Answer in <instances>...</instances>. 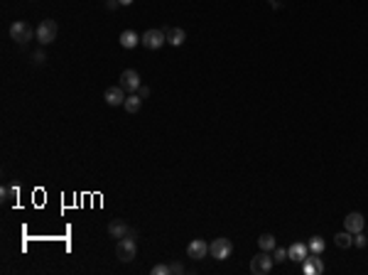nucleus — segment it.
<instances>
[{"mask_svg":"<svg viewBox=\"0 0 368 275\" xmlns=\"http://www.w3.org/2000/svg\"><path fill=\"white\" fill-rule=\"evenodd\" d=\"M35 35H37V30H32V25L25 22V20H15V22L10 25V37H13L18 44H27Z\"/></svg>","mask_w":368,"mask_h":275,"instance_id":"nucleus-1","label":"nucleus"},{"mask_svg":"<svg viewBox=\"0 0 368 275\" xmlns=\"http://www.w3.org/2000/svg\"><path fill=\"white\" fill-rule=\"evenodd\" d=\"M115 256L120 263H130L133 258L138 256V246H135V239L133 236H126V239H118V246H115Z\"/></svg>","mask_w":368,"mask_h":275,"instance_id":"nucleus-2","label":"nucleus"},{"mask_svg":"<svg viewBox=\"0 0 368 275\" xmlns=\"http://www.w3.org/2000/svg\"><path fill=\"white\" fill-rule=\"evenodd\" d=\"M56 32H59V27H56L54 20H42L39 25H37V42L39 44H52L56 39Z\"/></svg>","mask_w":368,"mask_h":275,"instance_id":"nucleus-3","label":"nucleus"},{"mask_svg":"<svg viewBox=\"0 0 368 275\" xmlns=\"http://www.w3.org/2000/svg\"><path fill=\"white\" fill-rule=\"evenodd\" d=\"M273 265H275V260H273V253H268V251H260L258 256H253L251 260V273L256 275H265L273 270Z\"/></svg>","mask_w":368,"mask_h":275,"instance_id":"nucleus-4","label":"nucleus"},{"mask_svg":"<svg viewBox=\"0 0 368 275\" xmlns=\"http://www.w3.org/2000/svg\"><path fill=\"white\" fill-rule=\"evenodd\" d=\"M209 253L216 258V260H226V258L233 253V243L228 239H216L209 243Z\"/></svg>","mask_w":368,"mask_h":275,"instance_id":"nucleus-5","label":"nucleus"},{"mask_svg":"<svg viewBox=\"0 0 368 275\" xmlns=\"http://www.w3.org/2000/svg\"><path fill=\"white\" fill-rule=\"evenodd\" d=\"M165 42H167L165 30H147L145 35H143V39H140V44L147 47V49H160Z\"/></svg>","mask_w":368,"mask_h":275,"instance_id":"nucleus-6","label":"nucleus"},{"mask_svg":"<svg viewBox=\"0 0 368 275\" xmlns=\"http://www.w3.org/2000/svg\"><path fill=\"white\" fill-rule=\"evenodd\" d=\"M120 86H123L128 93H138V89L143 86L140 74L135 72V69H126V72L120 74Z\"/></svg>","mask_w":368,"mask_h":275,"instance_id":"nucleus-7","label":"nucleus"},{"mask_svg":"<svg viewBox=\"0 0 368 275\" xmlns=\"http://www.w3.org/2000/svg\"><path fill=\"white\" fill-rule=\"evenodd\" d=\"M302 270L307 275H322L324 273V260H322V253H310V256L302 260Z\"/></svg>","mask_w":368,"mask_h":275,"instance_id":"nucleus-8","label":"nucleus"},{"mask_svg":"<svg viewBox=\"0 0 368 275\" xmlns=\"http://www.w3.org/2000/svg\"><path fill=\"white\" fill-rule=\"evenodd\" d=\"M363 226H366V216H363L361 211H349V214L344 216V229L351 231V234L363 231Z\"/></svg>","mask_w":368,"mask_h":275,"instance_id":"nucleus-9","label":"nucleus"},{"mask_svg":"<svg viewBox=\"0 0 368 275\" xmlns=\"http://www.w3.org/2000/svg\"><path fill=\"white\" fill-rule=\"evenodd\" d=\"M103 101L108 103V106H123L126 103V89L118 84V86H110V89H106V93H103Z\"/></svg>","mask_w":368,"mask_h":275,"instance_id":"nucleus-10","label":"nucleus"},{"mask_svg":"<svg viewBox=\"0 0 368 275\" xmlns=\"http://www.w3.org/2000/svg\"><path fill=\"white\" fill-rule=\"evenodd\" d=\"M108 234L113 236V239H126V236H133V239H135V231L130 229L126 221H120V219L110 221V224H108Z\"/></svg>","mask_w":368,"mask_h":275,"instance_id":"nucleus-11","label":"nucleus"},{"mask_svg":"<svg viewBox=\"0 0 368 275\" xmlns=\"http://www.w3.org/2000/svg\"><path fill=\"white\" fill-rule=\"evenodd\" d=\"M187 256L194 258V260H202V258H206V256H209V243H206L204 239L192 241V243L187 246Z\"/></svg>","mask_w":368,"mask_h":275,"instance_id":"nucleus-12","label":"nucleus"},{"mask_svg":"<svg viewBox=\"0 0 368 275\" xmlns=\"http://www.w3.org/2000/svg\"><path fill=\"white\" fill-rule=\"evenodd\" d=\"M287 253H290V260H294V263H302L304 258L310 256V246H307V243H302V241H294L292 246L287 248Z\"/></svg>","mask_w":368,"mask_h":275,"instance_id":"nucleus-13","label":"nucleus"},{"mask_svg":"<svg viewBox=\"0 0 368 275\" xmlns=\"http://www.w3.org/2000/svg\"><path fill=\"white\" fill-rule=\"evenodd\" d=\"M140 39H143V37L138 35L135 30H126V32H120V37H118L120 47H126V49H135V47L140 44Z\"/></svg>","mask_w":368,"mask_h":275,"instance_id":"nucleus-14","label":"nucleus"},{"mask_svg":"<svg viewBox=\"0 0 368 275\" xmlns=\"http://www.w3.org/2000/svg\"><path fill=\"white\" fill-rule=\"evenodd\" d=\"M165 35H167V44H172V47H182L184 39H187V32L182 27H169Z\"/></svg>","mask_w":368,"mask_h":275,"instance_id":"nucleus-15","label":"nucleus"},{"mask_svg":"<svg viewBox=\"0 0 368 275\" xmlns=\"http://www.w3.org/2000/svg\"><path fill=\"white\" fill-rule=\"evenodd\" d=\"M143 106V96L140 93H128L126 96V103H123V108L128 111V113H138Z\"/></svg>","mask_w":368,"mask_h":275,"instance_id":"nucleus-16","label":"nucleus"},{"mask_svg":"<svg viewBox=\"0 0 368 275\" xmlns=\"http://www.w3.org/2000/svg\"><path fill=\"white\" fill-rule=\"evenodd\" d=\"M258 246H260V251H268V253H273L277 246V241L273 234H263L260 239H258Z\"/></svg>","mask_w":368,"mask_h":275,"instance_id":"nucleus-17","label":"nucleus"},{"mask_svg":"<svg viewBox=\"0 0 368 275\" xmlns=\"http://www.w3.org/2000/svg\"><path fill=\"white\" fill-rule=\"evenodd\" d=\"M334 243H336L339 248H351V246H353V236H351V231H341V234H336V236H334Z\"/></svg>","mask_w":368,"mask_h":275,"instance_id":"nucleus-18","label":"nucleus"},{"mask_svg":"<svg viewBox=\"0 0 368 275\" xmlns=\"http://www.w3.org/2000/svg\"><path fill=\"white\" fill-rule=\"evenodd\" d=\"M15 197H18V187H8V184H5V187L0 189V199H3V204H10Z\"/></svg>","mask_w":368,"mask_h":275,"instance_id":"nucleus-19","label":"nucleus"},{"mask_svg":"<svg viewBox=\"0 0 368 275\" xmlns=\"http://www.w3.org/2000/svg\"><path fill=\"white\" fill-rule=\"evenodd\" d=\"M307 246H310V253H324V246H327V243H324L322 236H312Z\"/></svg>","mask_w":368,"mask_h":275,"instance_id":"nucleus-20","label":"nucleus"},{"mask_svg":"<svg viewBox=\"0 0 368 275\" xmlns=\"http://www.w3.org/2000/svg\"><path fill=\"white\" fill-rule=\"evenodd\" d=\"M287 258H290L287 248H277V246H275V251H273V260H275V263H285Z\"/></svg>","mask_w":368,"mask_h":275,"instance_id":"nucleus-21","label":"nucleus"},{"mask_svg":"<svg viewBox=\"0 0 368 275\" xmlns=\"http://www.w3.org/2000/svg\"><path fill=\"white\" fill-rule=\"evenodd\" d=\"M353 246H358V248H366L368 246V236L363 234V231H358V234L353 236Z\"/></svg>","mask_w":368,"mask_h":275,"instance_id":"nucleus-22","label":"nucleus"},{"mask_svg":"<svg viewBox=\"0 0 368 275\" xmlns=\"http://www.w3.org/2000/svg\"><path fill=\"white\" fill-rule=\"evenodd\" d=\"M150 273H152V275H172V268H169V265H165V263H160V265H155Z\"/></svg>","mask_w":368,"mask_h":275,"instance_id":"nucleus-23","label":"nucleus"},{"mask_svg":"<svg viewBox=\"0 0 368 275\" xmlns=\"http://www.w3.org/2000/svg\"><path fill=\"white\" fill-rule=\"evenodd\" d=\"M169 268H172V273H177V275H182V273H184V265H182V263H172Z\"/></svg>","mask_w":368,"mask_h":275,"instance_id":"nucleus-24","label":"nucleus"},{"mask_svg":"<svg viewBox=\"0 0 368 275\" xmlns=\"http://www.w3.org/2000/svg\"><path fill=\"white\" fill-rule=\"evenodd\" d=\"M106 8H108V10H118L120 3H118V0H106Z\"/></svg>","mask_w":368,"mask_h":275,"instance_id":"nucleus-25","label":"nucleus"},{"mask_svg":"<svg viewBox=\"0 0 368 275\" xmlns=\"http://www.w3.org/2000/svg\"><path fill=\"white\" fill-rule=\"evenodd\" d=\"M32 62H35V64H42V62H44V52H37V54H32Z\"/></svg>","mask_w":368,"mask_h":275,"instance_id":"nucleus-26","label":"nucleus"},{"mask_svg":"<svg viewBox=\"0 0 368 275\" xmlns=\"http://www.w3.org/2000/svg\"><path fill=\"white\" fill-rule=\"evenodd\" d=\"M138 93H140L143 98H147V96H150V89H147V86H140V89H138Z\"/></svg>","mask_w":368,"mask_h":275,"instance_id":"nucleus-27","label":"nucleus"},{"mask_svg":"<svg viewBox=\"0 0 368 275\" xmlns=\"http://www.w3.org/2000/svg\"><path fill=\"white\" fill-rule=\"evenodd\" d=\"M120 5H133V0H118Z\"/></svg>","mask_w":368,"mask_h":275,"instance_id":"nucleus-28","label":"nucleus"},{"mask_svg":"<svg viewBox=\"0 0 368 275\" xmlns=\"http://www.w3.org/2000/svg\"><path fill=\"white\" fill-rule=\"evenodd\" d=\"M366 236H368V231H366Z\"/></svg>","mask_w":368,"mask_h":275,"instance_id":"nucleus-29","label":"nucleus"}]
</instances>
